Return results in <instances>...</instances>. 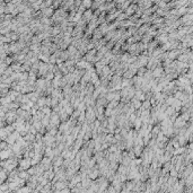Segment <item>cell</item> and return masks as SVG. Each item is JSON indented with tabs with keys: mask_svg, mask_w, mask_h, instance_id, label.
<instances>
[{
	"mask_svg": "<svg viewBox=\"0 0 193 193\" xmlns=\"http://www.w3.org/2000/svg\"><path fill=\"white\" fill-rule=\"evenodd\" d=\"M18 164H19L18 171H27L30 166H32V164H30V158H28V157H27V158L24 157V158L19 159Z\"/></svg>",
	"mask_w": 193,
	"mask_h": 193,
	"instance_id": "1",
	"label": "cell"
},
{
	"mask_svg": "<svg viewBox=\"0 0 193 193\" xmlns=\"http://www.w3.org/2000/svg\"><path fill=\"white\" fill-rule=\"evenodd\" d=\"M151 73H152V77H154V78H160V77H163V76L165 75V73H164V69H163L160 66L154 68L151 71Z\"/></svg>",
	"mask_w": 193,
	"mask_h": 193,
	"instance_id": "2",
	"label": "cell"
},
{
	"mask_svg": "<svg viewBox=\"0 0 193 193\" xmlns=\"http://www.w3.org/2000/svg\"><path fill=\"white\" fill-rule=\"evenodd\" d=\"M23 138H24V140L26 142H30V143L35 142V134H33V133H30V132H27Z\"/></svg>",
	"mask_w": 193,
	"mask_h": 193,
	"instance_id": "3",
	"label": "cell"
},
{
	"mask_svg": "<svg viewBox=\"0 0 193 193\" xmlns=\"http://www.w3.org/2000/svg\"><path fill=\"white\" fill-rule=\"evenodd\" d=\"M137 8H138V7H137V5H136V3H131V5H130V6L125 9L127 10V14H125V15H127V16H131L133 12H136Z\"/></svg>",
	"mask_w": 193,
	"mask_h": 193,
	"instance_id": "4",
	"label": "cell"
},
{
	"mask_svg": "<svg viewBox=\"0 0 193 193\" xmlns=\"http://www.w3.org/2000/svg\"><path fill=\"white\" fill-rule=\"evenodd\" d=\"M41 12L43 14V16H45V17H50V16L53 15V8H52V7H51V8H49V7L43 8V9H41Z\"/></svg>",
	"mask_w": 193,
	"mask_h": 193,
	"instance_id": "5",
	"label": "cell"
},
{
	"mask_svg": "<svg viewBox=\"0 0 193 193\" xmlns=\"http://www.w3.org/2000/svg\"><path fill=\"white\" fill-rule=\"evenodd\" d=\"M91 17H93V11L91 9H88L85 10V14H84V16H82V19H85L86 21H89L91 19Z\"/></svg>",
	"mask_w": 193,
	"mask_h": 193,
	"instance_id": "6",
	"label": "cell"
},
{
	"mask_svg": "<svg viewBox=\"0 0 193 193\" xmlns=\"http://www.w3.org/2000/svg\"><path fill=\"white\" fill-rule=\"evenodd\" d=\"M7 136H8L7 131L5 130V128H3V127H1V128H0V139H1V140H6Z\"/></svg>",
	"mask_w": 193,
	"mask_h": 193,
	"instance_id": "7",
	"label": "cell"
},
{
	"mask_svg": "<svg viewBox=\"0 0 193 193\" xmlns=\"http://www.w3.org/2000/svg\"><path fill=\"white\" fill-rule=\"evenodd\" d=\"M41 110H42V112L44 113V115H50L51 112H52V109H51L50 106H43Z\"/></svg>",
	"mask_w": 193,
	"mask_h": 193,
	"instance_id": "8",
	"label": "cell"
},
{
	"mask_svg": "<svg viewBox=\"0 0 193 193\" xmlns=\"http://www.w3.org/2000/svg\"><path fill=\"white\" fill-rule=\"evenodd\" d=\"M3 128H5V130L7 131L8 134H9V133H12V132L15 131V128H14L12 124H8V125H6V127H3Z\"/></svg>",
	"mask_w": 193,
	"mask_h": 193,
	"instance_id": "9",
	"label": "cell"
},
{
	"mask_svg": "<svg viewBox=\"0 0 193 193\" xmlns=\"http://www.w3.org/2000/svg\"><path fill=\"white\" fill-rule=\"evenodd\" d=\"M91 2H93V0H82V5H84L86 8H91Z\"/></svg>",
	"mask_w": 193,
	"mask_h": 193,
	"instance_id": "10",
	"label": "cell"
},
{
	"mask_svg": "<svg viewBox=\"0 0 193 193\" xmlns=\"http://www.w3.org/2000/svg\"><path fill=\"white\" fill-rule=\"evenodd\" d=\"M146 70H147V69H146L145 67H140V68H139V70L137 71V72H138V76L142 77V75H143V73L146 72Z\"/></svg>",
	"mask_w": 193,
	"mask_h": 193,
	"instance_id": "11",
	"label": "cell"
},
{
	"mask_svg": "<svg viewBox=\"0 0 193 193\" xmlns=\"http://www.w3.org/2000/svg\"><path fill=\"white\" fill-rule=\"evenodd\" d=\"M2 18H3V16H2V15H0V21H1V19H2Z\"/></svg>",
	"mask_w": 193,
	"mask_h": 193,
	"instance_id": "12",
	"label": "cell"
}]
</instances>
